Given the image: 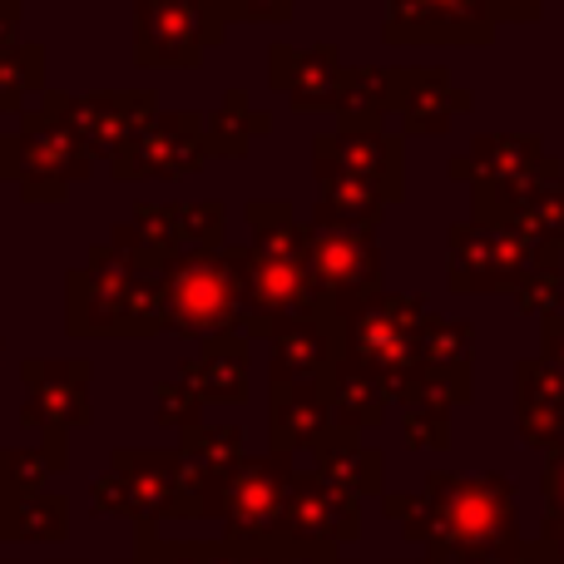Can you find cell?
<instances>
[{"instance_id":"obj_1","label":"cell","mask_w":564,"mask_h":564,"mask_svg":"<svg viewBox=\"0 0 564 564\" xmlns=\"http://www.w3.org/2000/svg\"><path fill=\"white\" fill-rule=\"evenodd\" d=\"M406 535L431 545H516V496L506 476H436L421 500H387Z\"/></svg>"},{"instance_id":"obj_2","label":"cell","mask_w":564,"mask_h":564,"mask_svg":"<svg viewBox=\"0 0 564 564\" xmlns=\"http://www.w3.org/2000/svg\"><path fill=\"white\" fill-rule=\"evenodd\" d=\"M0 174L15 178L25 198H65V188L89 174V149L75 134L69 95L45 89L40 109H30L25 124L0 139Z\"/></svg>"},{"instance_id":"obj_3","label":"cell","mask_w":564,"mask_h":564,"mask_svg":"<svg viewBox=\"0 0 564 564\" xmlns=\"http://www.w3.org/2000/svg\"><path fill=\"white\" fill-rule=\"evenodd\" d=\"M243 302L238 258H214L204 248L184 253L164 278V322L178 332H224Z\"/></svg>"},{"instance_id":"obj_4","label":"cell","mask_w":564,"mask_h":564,"mask_svg":"<svg viewBox=\"0 0 564 564\" xmlns=\"http://www.w3.org/2000/svg\"><path fill=\"white\" fill-rule=\"evenodd\" d=\"M208 45H218L214 0H134L139 65H194Z\"/></svg>"},{"instance_id":"obj_5","label":"cell","mask_w":564,"mask_h":564,"mask_svg":"<svg viewBox=\"0 0 564 564\" xmlns=\"http://www.w3.org/2000/svg\"><path fill=\"white\" fill-rule=\"evenodd\" d=\"M307 268H312V282L337 297L341 317H351L361 302L377 297V248L361 234H347V228L317 234L307 243Z\"/></svg>"},{"instance_id":"obj_6","label":"cell","mask_w":564,"mask_h":564,"mask_svg":"<svg viewBox=\"0 0 564 564\" xmlns=\"http://www.w3.org/2000/svg\"><path fill=\"white\" fill-rule=\"evenodd\" d=\"M69 119H75V134L89 149V159L95 154L115 159L154 119V95H144V89H105V95L69 99Z\"/></svg>"},{"instance_id":"obj_7","label":"cell","mask_w":564,"mask_h":564,"mask_svg":"<svg viewBox=\"0 0 564 564\" xmlns=\"http://www.w3.org/2000/svg\"><path fill=\"white\" fill-rule=\"evenodd\" d=\"M288 470L282 460H238V476L224 480L228 525L238 535H268L288 525Z\"/></svg>"},{"instance_id":"obj_8","label":"cell","mask_w":564,"mask_h":564,"mask_svg":"<svg viewBox=\"0 0 564 564\" xmlns=\"http://www.w3.org/2000/svg\"><path fill=\"white\" fill-rule=\"evenodd\" d=\"M204 144H198V124L194 119H149L134 134V144L124 154H115V174L119 178H178L198 164Z\"/></svg>"},{"instance_id":"obj_9","label":"cell","mask_w":564,"mask_h":564,"mask_svg":"<svg viewBox=\"0 0 564 564\" xmlns=\"http://www.w3.org/2000/svg\"><path fill=\"white\" fill-rule=\"evenodd\" d=\"M288 530L297 540H351L357 496L332 480H288Z\"/></svg>"},{"instance_id":"obj_10","label":"cell","mask_w":564,"mask_h":564,"mask_svg":"<svg viewBox=\"0 0 564 564\" xmlns=\"http://www.w3.org/2000/svg\"><path fill=\"white\" fill-rule=\"evenodd\" d=\"M520 431L535 446H564V371L555 361H520Z\"/></svg>"},{"instance_id":"obj_11","label":"cell","mask_w":564,"mask_h":564,"mask_svg":"<svg viewBox=\"0 0 564 564\" xmlns=\"http://www.w3.org/2000/svg\"><path fill=\"white\" fill-rule=\"evenodd\" d=\"M322 391H327V411H337V426H377L381 421V406H387V391L377 387V377H371L367 367H357V361L347 357V351H337V357L327 361V371H322Z\"/></svg>"},{"instance_id":"obj_12","label":"cell","mask_w":564,"mask_h":564,"mask_svg":"<svg viewBox=\"0 0 564 564\" xmlns=\"http://www.w3.org/2000/svg\"><path fill=\"white\" fill-rule=\"evenodd\" d=\"M317 466H322V480L341 490H377L381 486V456L377 451L361 446V436L351 426H327L317 436Z\"/></svg>"},{"instance_id":"obj_13","label":"cell","mask_w":564,"mask_h":564,"mask_svg":"<svg viewBox=\"0 0 564 564\" xmlns=\"http://www.w3.org/2000/svg\"><path fill=\"white\" fill-rule=\"evenodd\" d=\"M327 426H332V411L317 391L302 387V381H292V391H288L278 381V401H273V446L278 451L302 446V441H317Z\"/></svg>"},{"instance_id":"obj_14","label":"cell","mask_w":564,"mask_h":564,"mask_svg":"<svg viewBox=\"0 0 564 564\" xmlns=\"http://www.w3.org/2000/svg\"><path fill=\"white\" fill-rule=\"evenodd\" d=\"M45 89V45H0V115H20Z\"/></svg>"},{"instance_id":"obj_15","label":"cell","mask_w":564,"mask_h":564,"mask_svg":"<svg viewBox=\"0 0 564 564\" xmlns=\"http://www.w3.org/2000/svg\"><path fill=\"white\" fill-rule=\"evenodd\" d=\"M278 337V361H273V371H278V381H302V377H312V371H327V357H332V347H327V337H322L312 322H282V327L273 332Z\"/></svg>"},{"instance_id":"obj_16","label":"cell","mask_w":564,"mask_h":564,"mask_svg":"<svg viewBox=\"0 0 564 564\" xmlns=\"http://www.w3.org/2000/svg\"><path fill=\"white\" fill-rule=\"evenodd\" d=\"M540 560L545 564H564V506H550L545 516V540H540Z\"/></svg>"},{"instance_id":"obj_17","label":"cell","mask_w":564,"mask_h":564,"mask_svg":"<svg viewBox=\"0 0 564 564\" xmlns=\"http://www.w3.org/2000/svg\"><path fill=\"white\" fill-rule=\"evenodd\" d=\"M545 496L550 506H564V446H555V456L545 466Z\"/></svg>"},{"instance_id":"obj_18","label":"cell","mask_w":564,"mask_h":564,"mask_svg":"<svg viewBox=\"0 0 564 564\" xmlns=\"http://www.w3.org/2000/svg\"><path fill=\"white\" fill-rule=\"evenodd\" d=\"M15 25H20V0H0V45L15 40Z\"/></svg>"},{"instance_id":"obj_19","label":"cell","mask_w":564,"mask_h":564,"mask_svg":"<svg viewBox=\"0 0 564 564\" xmlns=\"http://www.w3.org/2000/svg\"><path fill=\"white\" fill-rule=\"evenodd\" d=\"M545 361H555V367L564 371V322H550V332H545Z\"/></svg>"},{"instance_id":"obj_20","label":"cell","mask_w":564,"mask_h":564,"mask_svg":"<svg viewBox=\"0 0 564 564\" xmlns=\"http://www.w3.org/2000/svg\"><path fill=\"white\" fill-rule=\"evenodd\" d=\"M510 564H545V560H540V550H520V555L510 560Z\"/></svg>"}]
</instances>
